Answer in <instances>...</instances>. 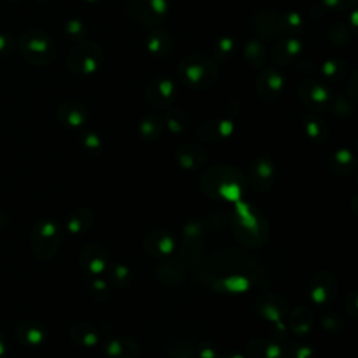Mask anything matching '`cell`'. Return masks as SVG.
I'll return each instance as SVG.
<instances>
[{
    "instance_id": "obj_1",
    "label": "cell",
    "mask_w": 358,
    "mask_h": 358,
    "mask_svg": "<svg viewBox=\"0 0 358 358\" xmlns=\"http://www.w3.org/2000/svg\"><path fill=\"white\" fill-rule=\"evenodd\" d=\"M201 189L217 200H238L245 187L246 179L245 176L235 168L227 165H217L201 176Z\"/></svg>"
},
{
    "instance_id": "obj_2",
    "label": "cell",
    "mask_w": 358,
    "mask_h": 358,
    "mask_svg": "<svg viewBox=\"0 0 358 358\" xmlns=\"http://www.w3.org/2000/svg\"><path fill=\"white\" fill-rule=\"evenodd\" d=\"M180 81L194 90H207L214 84L218 69L214 60L204 55H189L178 66Z\"/></svg>"
},
{
    "instance_id": "obj_3",
    "label": "cell",
    "mask_w": 358,
    "mask_h": 358,
    "mask_svg": "<svg viewBox=\"0 0 358 358\" xmlns=\"http://www.w3.org/2000/svg\"><path fill=\"white\" fill-rule=\"evenodd\" d=\"M234 232L238 239L248 246H259L264 242L267 235V227L259 210L248 204H238L232 214Z\"/></svg>"
},
{
    "instance_id": "obj_4",
    "label": "cell",
    "mask_w": 358,
    "mask_h": 358,
    "mask_svg": "<svg viewBox=\"0 0 358 358\" xmlns=\"http://www.w3.org/2000/svg\"><path fill=\"white\" fill-rule=\"evenodd\" d=\"M21 55L36 66H48L56 56V48L48 34L39 29H28L18 39Z\"/></svg>"
},
{
    "instance_id": "obj_5",
    "label": "cell",
    "mask_w": 358,
    "mask_h": 358,
    "mask_svg": "<svg viewBox=\"0 0 358 358\" xmlns=\"http://www.w3.org/2000/svg\"><path fill=\"white\" fill-rule=\"evenodd\" d=\"M31 250L36 259L46 262L50 260L60 245L62 229L57 222L52 220L38 221L29 234Z\"/></svg>"
},
{
    "instance_id": "obj_6",
    "label": "cell",
    "mask_w": 358,
    "mask_h": 358,
    "mask_svg": "<svg viewBox=\"0 0 358 358\" xmlns=\"http://www.w3.org/2000/svg\"><path fill=\"white\" fill-rule=\"evenodd\" d=\"M102 63V49L94 42L77 45L67 57V67L76 76H88L98 70Z\"/></svg>"
},
{
    "instance_id": "obj_7",
    "label": "cell",
    "mask_w": 358,
    "mask_h": 358,
    "mask_svg": "<svg viewBox=\"0 0 358 358\" xmlns=\"http://www.w3.org/2000/svg\"><path fill=\"white\" fill-rule=\"evenodd\" d=\"M129 13L141 25L155 27L168 14V0H130Z\"/></svg>"
},
{
    "instance_id": "obj_8",
    "label": "cell",
    "mask_w": 358,
    "mask_h": 358,
    "mask_svg": "<svg viewBox=\"0 0 358 358\" xmlns=\"http://www.w3.org/2000/svg\"><path fill=\"white\" fill-rule=\"evenodd\" d=\"M175 96L176 87L169 77L158 76L148 81L145 88V98L152 108L165 109L175 101Z\"/></svg>"
},
{
    "instance_id": "obj_9",
    "label": "cell",
    "mask_w": 358,
    "mask_h": 358,
    "mask_svg": "<svg viewBox=\"0 0 358 358\" xmlns=\"http://www.w3.org/2000/svg\"><path fill=\"white\" fill-rule=\"evenodd\" d=\"M337 294V280L329 271L316 274L309 285L310 301L317 306L329 305Z\"/></svg>"
},
{
    "instance_id": "obj_10",
    "label": "cell",
    "mask_w": 358,
    "mask_h": 358,
    "mask_svg": "<svg viewBox=\"0 0 358 358\" xmlns=\"http://www.w3.org/2000/svg\"><path fill=\"white\" fill-rule=\"evenodd\" d=\"M275 180V168L270 158L259 157L249 171V183L256 192H267Z\"/></svg>"
},
{
    "instance_id": "obj_11",
    "label": "cell",
    "mask_w": 358,
    "mask_h": 358,
    "mask_svg": "<svg viewBox=\"0 0 358 358\" xmlns=\"http://www.w3.org/2000/svg\"><path fill=\"white\" fill-rule=\"evenodd\" d=\"M284 90V76L275 67L264 69L256 83V92L264 101H274Z\"/></svg>"
},
{
    "instance_id": "obj_12",
    "label": "cell",
    "mask_w": 358,
    "mask_h": 358,
    "mask_svg": "<svg viewBox=\"0 0 358 358\" xmlns=\"http://www.w3.org/2000/svg\"><path fill=\"white\" fill-rule=\"evenodd\" d=\"M299 95L302 102L315 110H322L330 103L329 90L315 80H305L299 85Z\"/></svg>"
},
{
    "instance_id": "obj_13",
    "label": "cell",
    "mask_w": 358,
    "mask_h": 358,
    "mask_svg": "<svg viewBox=\"0 0 358 358\" xmlns=\"http://www.w3.org/2000/svg\"><path fill=\"white\" fill-rule=\"evenodd\" d=\"M108 255L98 245H87L80 253L81 268L91 275H99L108 268Z\"/></svg>"
},
{
    "instance_id": "obj_14",
    "label": "cell",
    "mask_w": 358,
    "mask_h": 358,
    "mask_svg": "<svg viewBox=\"0 0 358 358\" xmlns=\"http://www.w3.org/2000/svg\"><path fill=\"white\" fill-rule=\"evenodd\" d=\"M57 119L67 127L76 129L84 124L87 120V109L78 101H64L57 108Z\"/></svg>"
},
{
    "instance_id": "obj_15",
    "label": "cell",
    "mask_w": 358,
    "mask_h": 358,
    "mask_svg": "<svg viewBox=\"0 0 358 358\" xmlns=\"http://www.w3.org/2000/svg\"><path fill=\"white\" fill-rule=\"evenodd\" d=\"M105 354L108 358H137L140 355V345L130 337L110 338L105 345Z\"/></svg>"
},
{
    "instance_id": "obj_16",
    "label": "cell",
    "mask_w": 358,
    "mask_h": 358,
    "mask_svg": "<svg viewBox=\"0 0 358 358\" xmlns=\"http://www.w3.org/2000/svg\"><path fill=\"white\" fill-rule=\"evenodd\" d=\"M18 341L24 345H39L46 338V329L41 322L36 320H24L18 324L15 330Z\"/></svg>"
},
{
    "instance_id": "obj_17",
    "label": "cell",
    "mask_w": 358,
    "mask_h": 358,
    "mask_svg": "<svg viewBox=\"0 0 358 358\" xmlns=\"http://www.w3.org/2000/svg\"><path fill=\"white\" fill-rule=\"evenodd\" d=\"M144 248L151 256H165L169 255L175 248V241L172 235L164 229L152 231L144 241Z\"/></svg>"
},
{
    "instance_id": "obj_18",
    "label": "cell",
    "mask_w": 358,
    "mask_h": 358,
    "mask_svg": "<svg viewBox=\"0 0 358 358\" xmlns=\"http://www.w3.org/2000/svg\"><path fill=\"white\" fill-rule=\"evenodd\" d=\"M287 309V302L278 295H266L256 302L257 313L267 320H280Z\"/></svg>"
},
{
    "instance_id": "obj_19",
    "label": "cell",
    "mask_w": 358,
    "mask_h": 358,
    "mask_svg": "<svg viewBox=\"0 0 358 358\" xmlns=\"http://www.w3.org/2000/svg\"><path fill=\"white\" fill-rule=\"evenodd\" d=\"M234 130V124L229 120H210L199 127V137L204 141H220L227 138Z\"/></svg>"
},
{
    "instance_id": "obj_20",
    "label": "cell",
    "mask_w": 358,
    "mask_h": 358,
    "mask_svg": "<svg viewBox=\"0 0 358 358\" xmlns=\"http://www.w3.org/2000/svg\"><path fill=\"white\" fill-rule=\"evenodd\" d=\"M248 354L250 358H288V352H285L281 345L260 338L252 340L248 344Z\"/></svg>"
},
{
    "instance_id": "obj_21",
    "label": "cell",
    "mask_w": 358,
    "mask_h": 358,
    "mask_svg": "<svg viewBox=\"0 0 358 358\" xmlns=\"http://www.w3.org/2000/svg\"><path fill=\"white\" fill-rule=\"evenodd\" d=\"M176 161L186 169H196L207 162V152L193 144H187L176 151Z\"/></svg>"
},
{
    "instance_id": "obj_22",
    "label": "cell",
    "mask_w": 358,
    "mask_h": 358,
    "mask_svg": "<svg viewBox=\"0 0 358 358\" xmlns=\"http://www.w3.org/2000/svg\"><path fill=\"white\" fill-rule=\"evenodd\" d=\"M301 50H302V43L295 38H288V39L280 41L273 48L271 56L277 64H288L295 57H298Z\"/></svg>"
},
{
    "instance_id": "obj_23",
    "label": "cell",
    "mask_w": 358,
    "mask_h": 358,
    "mask_svg": "<svg viewBox=\"0 0 358 358\" xmlns=\"http://www.w3.org/2000/svg\"><path fill=\"white\" fill-rule=\"evenodd\" d=\"M70 338L83 347H92L99 341V331L90 323L81 322L71 327Z\"/></svg>"
},
{
    "instance_id": "obj_24",
    "label": "cell",
    "mask_w": 358,
    "mask_h": 358,
    "mask_svg": "<svg viewBox=\"0 0 358 358\" xmlns=\"http://www.w3.org/2000/svg\"><path fill=\"white\" fill-rule=\"evenodd\" d=\"M327 165L333 173L350 175L355 169V159L348 150L341 148L331 154Z\"/></svg>"
},
{
    "instance_id": "obj_25",
    "label": "cell",
    "mask_w": 358,
    "mask_h": 358,
    "mask_svg": "<svg viewBox=\"0 0 358 358\" xmlns=\"http://www.w3.org/2000/svg\"><path fill=\"white\" fill-rule=\"evenodd\" d=\"M94 222V214L87 207H80L71 213L67 218V229L71 234H84L87 232Z\"/></svg>"
},
{
    "instance_id": "obj_26",
    "label": "cell",
    "mask_w": 358,
    "mask_h": 358,
    "mask_svg": "<svg viewBox=\"0 0 358 358\" xmlns=\"http://www.w3.org/2000/svg\"><path fill=\"white\" fill-rule=\"evenodd\" d=\"M145 46H147V50L151 55H154L157 57H161L169 50L171 39H169V36L165 31L155 29V31L148 34V36L145 39Z\"/></svg>"
},
{
    "instance_id": "obj_27",
    "label": "cell",
    "mask_w": 358,
    "mask_h": 358,
    "mask_svg": "<svg viewBox=\"0 0 358 358\" xmlns=\"http://www.w3.org/2000/svg\"><path fill=\"white\" fill-rule=\"evenodd\" d=\"M313 324V315L306 306H298L292 310L289 326L295 333H306Z\"/></svg>"
},
{
    "instance_id": "obj_28",
    "label": "cell",
    "mask_w": 358,
    "mask_h": 358,
    "mask_svg": "<svg viewBox=\"0 0 358 358\" xmlns=\"http://www.w3.org/2000/svg\"><path fill=\"white\" fill-rule=\"evenodd\" d=\"M164 127V122L162 117L159 115H148L145 116L141 123H140V134L145 138V140H155L157 137H159L161 131Z\"/></svg>"
},
{
    "instance_id": "obj_29",
    "label": "cell",
    "mask_w": 358,
    "mask_h": 358,
    "mask_svg": "<svg viewBox=\"0 0 358 358\" xmlns=\"http://www.w3.org/2000/svg\"><path fill=\"white\" fill-rule=\"evenodd\" d=\"M158 273H169V275H166L162 282L168 284V285H175L178 282H180L183 280L185 271H183V264L180 262H175V260H168V262H162L158 267H157V274Z\"/></svg>"
},
{
    "instance_id": "obj_30",
    "label": "cell",
    "mask_w": 358,
    "mask_h": 358,
    "mask_svg": "<svg viewBox=\"0 0 358 358\" xmlns=\"http://www.w3.org/2000/svg\"><path fill=\"white\" fill-rule=\"evenodd\" d=\"M303 129L309 138H312L316 143H320L326 140L327 137V127L319 117L309 115L303 119Z\"/></svg>"
},
{
    "instance_id": "obj_31",
    "label": "cell",
    "mask_w": 358,
    "mask_h": 358,
    "mask_svg": "<svg viewBox=\"0 0 358 358\" xmlns=\"http://www.w3.org/2000/svg\"><path fill=\"white\" fill-rule=\"evenodd\" d=\"M108 270V278L110 284L116 288H124L130 284L131 281V273L130 270L120 263H113L109 266Z\"/></svg>"
},
{
    "instance_id": "obj_32",
    "label": "cell",
    "mask_w": 358,
    "mask_h": 358,
    "mask_svg": "<svg viewBox=\"0 0 358 358\" xmlns=\"http://www.w3.org/2000/svg\"><path fill=\"white\" fill-rule=\"evenodd\" d=\"M245 60L253 67L262 66L266 62V50L263 43L259 41H250L245 46Z\"/></svg>"
},
{
    "instance_id": "obj_33",
    "label": "cell",
    "mask_w": 358,
    "mask_h": 358,
    "mask_svg": "<svg viewBox=\"0 0 358 358\" xmlns=\"http://www.w3.org/2000/svg\"><path fill=\"white\" fill-rule=\"evenodd\" d=\"M189 123V117L183 110L172 109L166 115V124L172 133H182Z\"/></svg>"
},
{
    "instance_id": "obj_34",
    "label": "cell",
    "mask_w": 358,
    "mask_h": 358,
    "mask_svg": "<svg viewBox=\"0 0 358 358\" xmlns=\"http://www.w3.org/2000/svg\"><path fill=\"white\" fill-rule=\"evenodd\" d=\"M345 67L347 66L344 63H341L340 60H329L323 64L322 71H323V74H326L331 80H336V78L338 80V78L343 77V74L345 71Z\"/></svg>"
},
{
    "instance_id": "obj_35",
    "label": "cell",
    "mask_w": 358,
    "mask_h": 358,
    "mask_svg": "<svg viewBox=\"0 0 358 358\" xmlns=\"http://www.w3.org/2000/svg\"><path fill=\"white\" fill-rule=\"evenodd\" d=\"M234 48H235V42H234V39H232L231 36H224V38H221V39L217 42L215 48H214L215 57H217V59H227V57H229V55L232 53Z\"/></svg>"
},
{
    "instance_id": "obj_36",
    "label": "cell",
    "mask_w": 358,
    "mask_h": 358,
    "mask_svg": "<svg viewBox=\"0 0 358 358\" xmlns=\"http://www.w3.org/2000/svg\"><path fill=\"white\" fill-rule=\"evenodd\" d=\"M280 22H281V27H284L285 29H291V31H294L302 25L301 17L296 13L284 14L282 17H280Z\"/></svg>"
},
{
    "instance_id": "obj_37",
    "label": "cell",
    "mask_w": 358,
    "mask_h": 358,
    "mask_svg": "<svg viewBox=\"0 0 358 358\" xmlns=\"http://www.w3.org/2000/svg\"><path fill=\"white\" fill-rule=\"evenodd\" d=\"M322 323L323 326L330 330V331H340L343 329V320L336 313H329V315H324L323 319H322Z\"/></svg>"
},
{
    "instance_id": "obj_38",
    "label": "cell",
    "mask_w": 358,
    "mask_h": 358,
    "mask_svg": "<svg viewBox=\"0 0 358 358\" xmlns=\"http://www.w3.org/2000/svg\"><path fill=\"white\" fill-rule=\"evenodd\" d=\"M313 355H315V351L305 344H299L292 350H289L288 352V358H313Z\"/></svg>"
},
{
    "instance_id": "obj_39",
    "label": "cell",
    "mask_w": 358,
    "mask_h": 358,
    "mask_svg": "<svg viewBox=\"0 0 358 358\" xmlns=\"http://www.w3.org/2000/svg\"><path fill=\"white\" fill-rule=\"evenodd\" d=\"M91 291H92L94 296L103 299V298L108 296L109 287H108L106 281H103V280H101V278H95V280L91 282Z\"/></svg>"
},
{
    "instance_id": "obj_40",
    "label": "cell",
    "mask_w": 358,
    "mask_h": 358,
    "mask_svg": "<svg viewBox=\"0 0 358 358\" xmlns=\"http://www.w3.org/2000/svg\"><path fill=\"white\" fill-rule=\"evenodd\" d=\"M66 32L69 36L71 38H83L84 36V27H83V22L78 21V20H73V21H69L66 24Z\"/></svg>"
},
{
    "instance_id": "obj_41",
    "label": "cell",
    "mask_w": 358,
    "mask_h": 358,
    "mask_svg": "<svg viewBox=\"0 0 358 358\" xmlns=\"http://www.w3.org/2000/svg\"><path fill=\"white\" fill-rule=\"evenodd\" d=\"M14 46V39L10 34H0V56H8Z\"/></svg>"
},
{
    "instance_id": "obj_42",
    "label": "cell",
    "mask_w": 358,
    "mask_h": 358,
    "mask_svg": "<svg viewBox=\"0 0 358 358\" xmlns=\"http://www.w3.org/2000/svg\"><path fill=\"white\" fill-rule=\"evenodd\" d=\"M84 145L87 150L98 152L101 150V140L95 133H87L84 136Z\"/></svg>"
},
{
    "instance_id": "obj_43",
    "label": "cell",
    "mask_w": 358,
    "mask_h": 358,
    "mask_svg": "<svg viewBox=\"0 0 358 358\" xmlns=\"http://www.w3.org/2000/svg\"><path fill=\"white\" fill-rule=\"evenodd\" d=\"M357 0H323V3L331 10H345L355 4Z\"/></svg>"
},
{
    "instance_id": "obj_44",
    "label": "cell",
    "mask_w": 358,
    "mask_h": 358,
    "mask_svg": "<svg viewBox=\"0 0 358 358\" xmlns=\"http://www.w3.org/2000/svg\"><path fill=\"white\" fill-rule=\"evenodd\" d=\"M169 354H171L172 358H196V357L192 354V351H189V350H186V348H183V347H176V348L171 350Z\"/></svg>"
},
{
    "instance_id": "obj_45",
    "label": "cell",
    "mask_w": 358,
    "mask_h": 358,
    "mask_svg": "<svg viewBox=\"0 0 358 358\" xmlns=\"http://www.w3.org/2000/svg\"><path fill=\"white\" fill-rule=\"evenodd\" d=\"M6 357H7V338L0 331V358H6Z\"/></svg>"
},
{
    "instance_id": "obj_46",
    "label": "cell",
    "mask_w": 358,
    "mask_h": 358,
    "mask_svg": "<svg viewBox=\"0 0 358 358\" xmlns=\"http://www.w3.org/2000/svg\"><path fill=\"white\" fill-rule=\"evenodd\" d=\"M222 358H245V357L238 352H227L225 355H222Z\"/></svg>"
},
{
    "instance_id": "obj_47",
    "label": "cell",
    "mask_w": 358,
    "mask_h": 358,
    "mask_svg": "<svg viewBox=\"0 0 358 358\" xmlns=\"http://www.w3.org/2000/svg\"><path fill=\"white\" fill-rule=\"evenodd\" d=\"M85 1H90V3H95V1H101V0H85Z\"/></svg>"
},
{
    "instance_id": "obj_48",
    "label": "cell",
    "mask_w": 358,
    "mask_h": 358,
    "mask_svg": "<svg viewBox=\"0 0 358 358\" xmlns=\"http://www.w3.org/2000/svg\"><path fill=\"white\" fill-rule=\"evenodd\" d=\"M38 1H41V3H45V1H48V0H38Z\"/></svg>"
},
{
    "instance_id": "obj_49",
    "label": "cell",
    "mask_w": 358,
    "mask_h": 358,
    "mask_svg": "<svg viewBox=\"0 0 358 358\" xmlns=\"http://www.w3.org/2000/svg\"><path fill=\"white\" fill-rule=\"evenodd\" d=\"M11 1H20V0H11Z\"/></svg>"
}]
</instances>
